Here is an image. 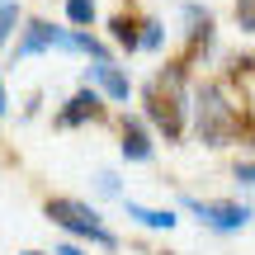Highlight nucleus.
I'll use <instances>...</instances> for the list:
<instances>
[{
    "instance_id": "nucleus-2",
    "label": "nucleus",
    "mask_w": 255,
    "mask_h": 255,
    "mask_svg": "<svg viewBox=\"0 0 255 255\" xmlns=\"http://www.w3.org/2000/svg\"><path fill=\"white\" fill-rule=\"evenodd\" d=\"M241 119L246 109L237 104V95L227 90V81L208 76V81H194L189 95V128L203 146H232L241 142Z\"/></svg>"
},
{
    "instance_id": "nucleus-22",
    "label": "nucleus",
    "mask_w": 255,
    "mask_h": 255,
    "mask_svg": "<svg viewBox=\"0 0 255 255\" xmlns=\"http://www.w3.org/2000/svg\"><path fill=\"white\" fill-rule=\"evenodd\" d=\"M165 255H170V251H165Z\"/></svg>"
},
{
    "instance_id": "nucleus-8",
    "label": "nucleus",
    "mask_w": 255,
    "mask_h": 255,
    "mask_svg": "<svg viewBox=\"0 0 255 255\" xmlns=\"http://www.w3.org/2000/svg\"><path fill=\"white\" fill-rule=\"evenodd\" d=\"M119 156L128 165H146L156 156V132L142 114H123L119 119Z\"/></svg>"
},
{
    "instance_id": "nucleus-13",
    "label": "nucleus",
    "mask_w": 255,
    "mask_h": 255,
    "mask_svg": "<svg viewBox=\"0 0 255 255\" xmlns=\"http://www.w3.org/2000/svg\"><path fill=\"white\" fill-rule=\"evenodd\" d=\"M66 9V24L71 28H95L100 24V0H62Z\"/></svg>"
},
{
    "instance_id": "nucleus-10",
    "label": "nucleus",
    "mask_w": 255,
    "mask_h": 255,
    "mask_svg": "<svg viewBox=\"0 0 255 255\" xmlns=\"http://www.w3.org/2000/svg\"><path fill=\"white\" fill-rule=\"evenodd\" d=\"M109 43H114V52H123V57H137L142 52V14H132V9H119V14H109Z\"/></svg>"
},
{
    "instance_id": "nucleus-18",
    "label": "nucleus",
    "mask_w": 255,
    "mask_h": 255,
    "mask_svg": "<svg viewBox=\"0 0 255 255\" xmlns=\"http://www.w3.org/2000/svg\"><path fill=\"white\" fill-rule=\"evenodd\" d=\"M52 255H85V251H81V246H76V241H62V246H57Z\"/></svg>"
},
{
    "instance_id": "nucleus-20",
    "label": "nucleus",
    "mask_w": 255,
    "mask_h": 255,
    "mask_svg": "<svg viewBox=\"0 0 255 255\" xmlns=\"http://www.w3.org/2000/svg\"><path fill=\"white\" fill-rule=\"evenodd\" d=\"M19 255H43V251H19Z\"/></svg>"
},
{
    "instance_id": "nucleus-12",
    "label": "nucleus",
    "mask_w": 255,
    "mask_h": 255,
    "mask_svg": "<svg viewBox=\"0 0 255 255\" xmlns=\"http://www.w3.org/2000/svg\"><path fill=\"white\" fill-rule=\"evenodd\" d=\"M19 24H24V5L19 0H0V52H9Z\"/></svg>"
},
{
    "instance_id": "nucleus-5",
    "label": "nucleus",
    "mask_w": 255,
    "mask_h": 255,
    "mask_svg": "<svg viewBox=\"0 0 255 255\" xmlns=\"http://www.w3.org/2000/svg\"><path fill=\"white\" fill-rule=\"evenodd\" d=\"M66 43H71V24H52V19H24L14 33V43H9V66L14 62H28V57H47V52H66Z\"/></svg>"
},
{
    "instance_id": "nucleus-16",
    "label": "nucleus",
    "mask_w": 255,
    "mask_h": 255,
    "mask_svg": "<svg viewBox=\"0 0 255 255\" xmlns=\"http://www.w3.org/2000/svg\"><path fill=\"white\" fill-rule=\"evenodd\" d=\"M95 189H100L104 199H123V184H119L114 170H95Z\"/></svg>"
},
{
    "instance_id": "nucleus-11",
    "label": "nucleus",
    "mask_w": 255,
    "mask_h": 255,
    "mask_svg": "<svg viewBox=\"0 0 255 255\" xmlns=\"http://www.w3.org/2000/svg\"><path fill=\"white\" fill-rule=\"evenodd\" d=\"M123 213L137 222V227H146V232H170L175 222V208H146V203H137V199H123Z\"/></svg>"
},
{
    "instance_id": "nucleus-17",
    "label": "nucleus",
    "mask_w": 255,
    "mask_h": 255,
    "mask_svg": "<svg viewBox=\"0 0 255 255\" xmlns=\"http://www.w3.org/2000/svg\"><path fill=\"white\" fill-rule=\"evenodd\" d=\"M232 180H237L241 189H255V161H237L232 165Z\"/></svg>"
},
{
    "instance_id": "nucleus-15",
    "label": "nucleus",
    "mask_w": 255,
    "mask_h": 255,
    "mask_svg": "<svg viewBox=\"0 0 255 255\" xmlns=\"http://www.w3.org/2000/svg\"><path fill=\"white\" fill-rule=\"evenodd\" d=\"M232 19L241 33H255V0H232Z\"/></svg>"
},
{
    "instance_id": "nucleus-14",
    "label": "nucleus",
    "mask_w": 255,
    "mask_h": 255,
    "mask_svg": "<svg viewBox=\"0 0 255 255\" xmlns=\"http://www.w3.org/2000/svg\"><path fill=\"white\" fill-rule=\"evenodd\" d=\"M142 52H151V57L165 52V24L156 14H142Z\"/></svg>"
},
{
    "instance_id": "nucleus-6",
    "label": "nucleus",
    "mask_w": 255,
    "mask_h": 255,
    "mask_svg": "<svg viewBox=\"0 0 255 255\" xmlns=\"http://www.w3.org/2000/svg\"><path fill=\"white\" fill-rule=\"evenodd\" d=\"M180 19H184V52H180V62L199 66L203 57L213 52V43H218V14H213L208 5H199V0H184Z\"/></svg>"
},
{
    "instance_id": "nucleus-7",
    "label": "nucleus",
    "mask_w": 255,
    "mask_h": 255,
    "mask_svg": "<svg viewBox=\"0 0 255 255\" xmlns=\"http://www.w3.org/2000/svg\"><path fill=\"white\" fill-rule=\"evenodd\" d=\"M57 128H85V123H109V100H104L95 85H85L81 81V90L71 95V100L57 109Z\"/></svg>"
},
{
    "instance_id": "nucleus-9",
    "label": "nucleus",
    "mask_w": 255,
    "mask_h": 255,
    "mask_svg": "<svg viewBox=\"0 0 255 255\" xmlns=\"http://www.w3.org/2000/svg\"><path fill=\"white\" fill-rule=\"evenodd\" d=\"M81 81L95 85L109 104H128V100H132V76H128V66H119V62H90V66H81Z\"/></svg>"
},
{
    "instance_id": "nucleus-1",
    "label": "nucleus",
    "mask_w": 255,
    "mask_h": 255,
    "mask_svg": "<svg viewBox=\"0 0 255 255\" xmlns=\"http://www.w3.org/2000/svg\"><path fill=\"white\" fill-rule=\"evenodd\" d=\"M189 71H194V66H184L180 57H170V62H161L142 81V90H137L142 119L151 123V132L161 137L165 146H180L184 132H189V95H194Z\"/></svg>"
},
{
    "instance_id": "nucleus-19",
    "label": "nucleus",
    "mask_w": 255,
    "mask_h": 255,
    "mask_svg": "<svg viewBox=\"0 0 255 255\" xmlns=\"http://www.w3.org/2000/svg\"><path fill=\"white\" fill-rule=\"evenodd\" d=\"M5 109H9V90H5V76H0V119H5Z\"/></svg>"
},
{
    "instance_id": "nucleus-21",
    "label": "nucleus",
    "mask_w": 255,
    "mask_h": 255,
    "mask_svg": "<svg viewBox=\"0 0 255 255\" xmlns=\"http://www.w3.org/2000/svg\"><path fill=\"white\" fill-rule=\"evenodd\" d=\"M123 5H137V0H123Z\"/></svg>"
},
{
    "instance_id": "nucleus-4",
    "label": "nucleus",
    "mask_w": 255,
    "mask_h": 255,
    "mask_svg": "<svg viewBox=\"0 0 255 255\" xmlns=\"http://www.w3.org/2000/svg\"><path fill=\"white\" fill-rule=\"evenodd\" d=\"M180 208L194 213V218H199L208 232H218V237H237V232H246L251 218H255V208L246 199H194V194H180Z\"/></svg>"
},
{
    "instance_id": "nucleus-3",
    "label": "nucleus",
    "mask_w": 255,
    "mask_h": 255,
    "mask_svg": "<svg viewBox=\"0 0 255 255\" xmlns=\"http://www.w3.org/2000/svg\"><path fill=\"white\" fill-rule=\"evenodd\" d=\"M43 218L52 227H62L66 237L76 241H90V246H104V251H119V237L109 232V222L100 218V208L85 199H71V194H52L43 199Z\"/></svg>"
}]
</instances>
